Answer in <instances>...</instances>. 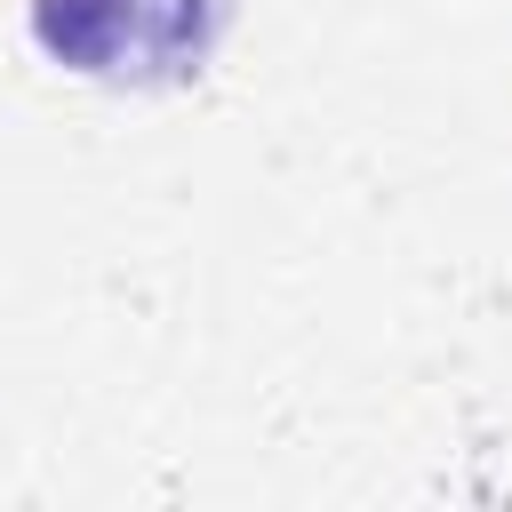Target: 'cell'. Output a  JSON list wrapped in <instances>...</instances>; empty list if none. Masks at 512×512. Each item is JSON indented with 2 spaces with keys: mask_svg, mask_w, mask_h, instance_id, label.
I'll use <instances>...</instances> for the list:
<instances>
[{
  "mask_svg": "<svg viewBox=\"0 0 512 512\" xmlns=\"http://www.w3.org/2000/svg\"><path fill=\"white\" fill-rule=\"evenodd\" d=\"M136 16L144 0H32V40L72 72H104L128 48Z\"/></svg>",
  "mask_w": 512,
  "mask_h": 512,
  "instance_id": "1",
  "label": "cell"
}]
</instances>
